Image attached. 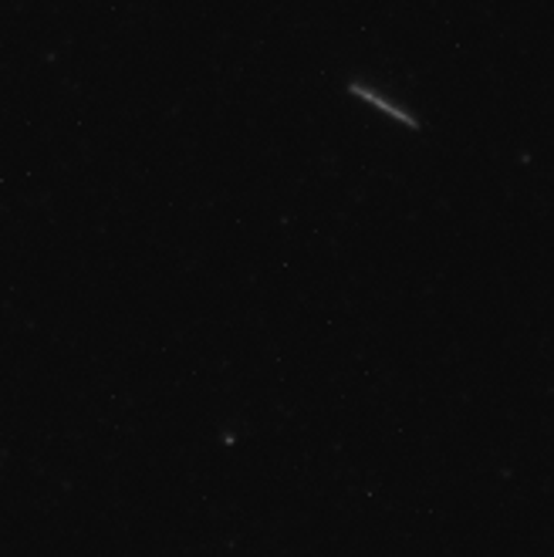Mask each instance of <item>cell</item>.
Segmentation results:
<instances>
[{"mask_svg": "<svg viewBox=\"0 0 554 557\" xmlns=\"http://www.w3.org/2000/svg\"><path fill=\"white\" fill-rule=\"evenodd\" d=\"M348 91H352V95H362L366 102L379 106V109H382V112H389V115H396V119H399V122H406L409 128H419V125H422V122H419V115H413L403 102H396V98L382 95L379 88H372V85H366V82L352 78V82H348Z\"/></svg>", "mask_w": 554, "mask_h": 557, "instance_id": "cell-1", "label": "cell"}]
</instances>
